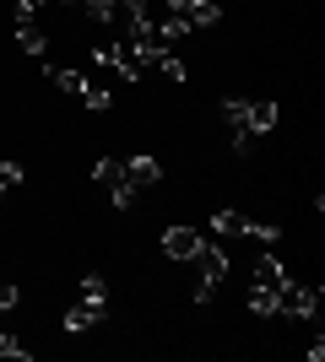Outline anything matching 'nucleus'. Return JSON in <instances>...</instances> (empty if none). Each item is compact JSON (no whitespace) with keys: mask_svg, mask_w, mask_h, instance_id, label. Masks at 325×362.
I'll list each match as a JSON object with an SVG mask.
<instances>
[{"mask_svg":"<svg viewBox=\"0 0 325 362\" xmlns=\"http://www.w3.org/2000/svg\"><path fill=\"white\" fill-rule=\"evenodd\" d=\"M103 314H108V298H81L76 308H65V335H81L93 325H103Z\"/></svg>","mask_w":325,"mask_h":362,"instance_id":"5","label":"nucleus"},{"mask_svg":"<svg viewBox=\"0 0 325 362\" xmlns=\"http://www.w3.org/2000/svg\"><path fill=\"white\" fill-rule=\"evenodd\" d=\"M136 16H147V0H114V22H136Z\"/></svg>","mask_w":325,"mask_h":362,"instance_id":"18","label":"nucleus"},{"mask_svg":"<svg viewBox=\"0 0 325 362\" xmlns=\"http://www.w3.org/2000/svg\"><path fill=\"white\" fill-rule=\"evenodd\" d=\"M81 11L93 16L98 28H103V22H114V0H81Z\"/></svg>","mask_w":325,"mask_h":362,"instance_id":"19","label":"nucleus"},{"mask_svg":"<svg viewBox=\"0 0 325 362\" xmlns=\"http://www.w3.org/2000/svg\"><path fill=\"white\" fill-rule=\"evenodd\" d=\"M239 238H255V243H266V249H277V243H282V227L277 222H244Z\"/></svg>","mask_w":325,"mask_h":362,"instance_id":"13","label":"nucleus"},{"mask_svg":"<svg viewBox=\"0 0 325 362\" xmlns=\"http://www.w3.org/2000/svg\"><path fill=\"white\" fill-rule=\"evenodd\" d=\"M277 314H287V319H314V314H320V287L282 281V287H277Z\"/></svg>","mask_w":325,"mask_h":362,"instance_id":"3","label":"nucleus"},{"mask_svg":"<svg viewBox=\"0 0 325 362\" xmlns=\"http://www.w3.org/2000/svg\"><path fill=\"white\" fill-rule=\"evenodd\" d=\"M81 298H108V281H103V276H81Z\"/></svg>","mask_w":325,"mask_h":362,"instance_id":"23","label":"nucleus"},{"mask_svg":"<svg viewBox=\"0 0 325 362\" xmlns=\"http://www.w3.org/2000/svg\"><path fill=\"white\" fill-rule=\"evenodd\" d=\"M195 271H201V287H195V303H212V292L228 281V249L222 243H206L201 238V249H195V259H190Z\"/></svg>","mask_w":325,"mask_h":362,"instance_id":"1","label":"nucleus"},{"mask_svg":"<svg viewBox=\"0 0 325 362\" xmlns=\"http://www.w3.org/2000/svg\"><path fill=\"white\" fill-rule=\"evenodd\" d=\"M249 314L271 319V314H277V292H271V287H249Z\"/></svg>","mask_w":325,"mask_h":362,"instance_id":"14","label":"nucleus"},{"mask_svg":"<svg viewBox=\"0 0 325 362\" xmlns=\"http://www.w3.org/2000/svg\"><path fill=\"white\" fill-rule=\"evenodd\" d=\"M0 179H6V189H16V184L28 179V168H22V163H11V157H0Z\"/></svg>","mask_w":325,"mask_h":362,"instance_id":"21","label":"nucleus"},{"mask_svg":"<svg viewBox=\"0 0 325 362\" xmlns=\"http://www.w3.org/2000/svg\"><path fill=\"white\" fill-rule=\"evenodd\" d=\"M125 179V163L120 157H98L93 163V184H103V189H114V184Z\"/></svg>","mask_w":325,"mask_h":362,"instance_id":"10","label":"nucleus"},{"mask_svg":"<svg viewBox=\"0 0 325 362\" xmlns=\"http://www.w3.org/2000/svg\"><path fill=\"white\" fill-rule=\"evenodd\" d=\"M81 103L93 108V114H108V108H114V92H108V87H93V81H87V87H81Z\"/></svg>","mask_w":325,"mask_h":362,"instance_id":"16","label":"nucleus"},{"mask_svg":"<svg viewBox=\"0 0 325 362\" xmlns=\"http://www.w3.org/2000/svg\"><path fill=\"white\" fill-rule=\"evenodd\" d=\"M282 281H287V271H282V259H271V249H266V255L255 259V276H249V287H271V292H277Z\"/></svg>","mask_w":325,"mask_h":362,"instance_id":"9","label":"nucleus"},{"mask_svg":"<svg viewBox=\"0 0 325 362\" xmlns=\"http://www.w3.org/2000/svg\"><path fill=\"white\" fill-rule=\"evenodd\" d=\"M49 81H55L60 92H71V98H81V87H87V76H81V71H71V65H60V71L49 65Z\"/></svg>","mask_w":325,"mask_h":362,"instance_id":"12","label":"nucleus"},{"mask_svg":"<svg viewBox=\"0 0 325 362\" xmlns=\"http://www.w3.org/2000/svg\"><path fill=\"white\" fill-rule=\"evenodd\" d=\"M33 6H44V0H33Z\"/></svg>","mask_w":325,"mask_h":362,"instance_id":"29","label":"nucleus"},{"mask_svg":"<svg viewBox=\"0 0 325 362\" xmlns=\"http://www.w3.org/2000/svg\"><path fill=\"white\" fill-rule=\"evenodd\" d=\"M16 303H22V292H16V281H0V314H11Z\"/></svg>","mask_w":325,"mask_h":362,"instance_id":"24","label":"nucleus"},{"mask_svg":"<svg viewBox=\"0 0 325 362\" xmlns=\"http://www.w3.org/2000/svg\"><path fill=\"white\" fill-rule=\"evenodd\" d=\"M0 200H6V179H0Z\"/></svg>","mask_w":325,"mask_h":362,"instance_id":"28","label":"nucleus"},{"mask_svg":"<svg viewBox=\"0 0 325 362\" xmlns=\"http://www.w3.org/2000/svg\"><path fill=\"white\" fill-rule=\"evenodd\" d=\"M0 357H11V362H33V351H28V346H16L11 335L0 330Z\"/></svg>","mask_w":325,"mask_h":362,"instance_id":"22","label":"nucleus"},{"mask_svg":"<svg viewBox=\"0 0 325 362\" xmlns=\"http://www.w3.org/2000/svg\"><path fill=\"white\" fill-rule=\"evenodd\" d=\"M16 44L28 49L33 60H44V49H49V38H44V33H38V28H33V22H16Z\"/></svg>","mask_w":325,"mask_h":362,"instance_id":"11","label":"nucleus"},{"mask_svg":"<svg viewBox=\"0 0 325 362\" xmlns=\"http://www.w3.org/2000/svg\"><path fill=\"white\" fill-rule=\"evenodd\" d=\"M60 6H81V0H60Z\"/></svg>","mask_w":325,"mask_h":362,"instance_id":"27","label":"nucleus"},{"mask_svg":"<svg viewBox=\"0 0 325 362\" xmlns=\"http://www.w3.org/2000/svg\"><path fill=\"white\" fill-rule=\"evenodd\" d=\"M244 222H249V216H239V211H217L212 216V233H217V238H239Z\"/></svg>","mask_w":325,"mask_h":362,"instance_id":"15","label":"nucleus"},{"mask_svg":"<svg viewBox=\"0 0 325 362\" xmlns=\"http://www.w3.org/2000/svg\"><path fill=\"white\" fill-rule=\"evenodd\" d=\"M114 44H120V38H108V44H93V54H98L103 65H114Z\"/></svg>","mask_w":325,"mask_h":362,"instance_id":"26","label":"nucleus"},{"mask_svg":"<svg viewBox=\"0 0 325 362\" xmlns=\"http://www.w3.org/2000/svg\"><path fill=\"white\" fill-rule=\"evenodd\" d=\"M108 200H114V206H120V211H125V206L136 200V189H130V179H120V184H114V189H108Z\"/></svg>","mask_w":325,"mask_h":362,"instance_id":"25","label":"nucleus"},{"mask_svg":"<svg viewBox=\"0 0 325 362\" xmlns=\"http://www.w3.org/2000/svg\"><path fill=\"white\" fill-rule=\"evenodd\" d=\"M125 179H130V189H152V184L163 179V163L141 151V157H130V163H125Z\"/></svg>","mask_w":325,"mask_h":362,"instance_id":"8","label":"nucleus"},{"mask_svg":"<svg viewBox=\"0 0 325 362\" xmlns=\"http://www.w3.org/2000/svg\"><path fill=\"white\" fill-rule=\"evenodd\" d=\"M195 249H201L195 227H163V255L169 259H195Z\"/></svg>","mask_w":325,"mask_h":362,"instance_id":"6","label":"nucleus"},{"mask_svg":"<svg viewBox=\"0 0 325 362\" xmlns=\"http://www.w3.org/2000/svg\"><path fill=\"white\" fill-rule=\"evenodd\" d=\"M277 119H282V103H271V98H249V136H255V141L271 136Z\"/></svg>","mask_w":325,"mask_h":362,"instance_id":"7","label":"nucleus"},{"mask_svg":"<svg viewBox=\"0 0 325 362\" xmlns=\"http://www.w3.org/2000/svg\"><path fill=\"white\" fill-rule=\"evenodd\" d=\"M157 71L169 76V81H185V60H179V54H169V49L157 54Z\"/></svg>","mask_w":325,"mask_h":362,"instance_id":"20","label":"nucleus"},{"mask_svg":"<svg viewBox=\"0 0 325 362\" xmlns=\"http://www.w3.org/2000/svg\"><path fill=\"white\" fill-rule=\"evenodd\" d=\"M185 22H179V16H163V22H157V44H163V49H169V44H179V38H185Z\"/></svg>","mask_w":325,"mask_h":362,"instance_id":"17","label":"nucleus"},{"mask_svg":"<svg viewBox=\"0 0 325 362\" xmlns=\"http://www.w3.org/2000/svg\"><path fill=\"white\" fill-rule=\"evenodd\" d=\"M169 16H179L185 28H217L222 22V11L212 0H169Z\"/></svg>","mask_w":325,"mask_h":362,"instance_id":"4","label":"nucleus"},{"mask_svg":"<svg viewBox=\"0 0 325 362\" xmlns=\"http://www.w3.org/2000/svg\"><path fill=\"white\" fill-rule=\"evenodd\" d=\"M157 54H163L157 44H130V38H120V44H114V71H120L125 81H141V71H152Z\"/></svg>","mask_w":325,"mask_h":362,"instance_id":"2","label":"nucleus"}]
</instances>
